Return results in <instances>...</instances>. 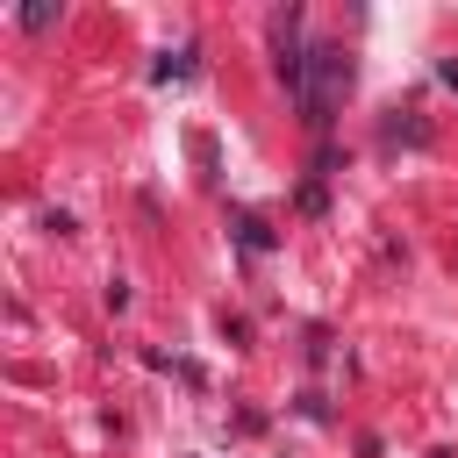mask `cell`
Listing matches in <instances>:
<instances>
[{
    "instance_id": "6da1fadb",
    "label": "cell",
    "mask_w": 458,
    "mask_h": 458,
    "mask_svg": "<svg viewBox=\"0 0 458 458\" xmlns=\"http://www.w3.org/2000/svg\"><path fill=\"white\" fill-rule=\"evenodd\" d=\"M351 93V50L344 43H308V72H301V93H293V107H301V122L322 136L329 122H336V100Z\"/></svg>"
},
{
    "instance_id": "7a4b0ae2",
    "label": "cell",
    "mask_w": 458,
    "mask_h": 458,
    "mask_svg": "<svg viewBox=\"0 0 458 458\" xmlns=\"http://www.w3.org/2000/svg\"><path fill=\"white\" fill-rule=\"evenodd\" d=\"M236 243H243V250H272V229H265L258 215H236Z\"/></svg>"
},
{
    "instance_id": "3957f363",
    "label": "cell",
    "mask_w": 458,
    "mask_h": 458,
    "mask_svg": "<svg viewBox=\"0 0 458 458\" xmlns=\"http://www.w3.org/2000/svg\"><path fill=\"white\" fill-rule=\"evenodd\" d=\"M150 72H157V79H186V72H193V50H165Z\"/></svg>"
}]
</instances>
